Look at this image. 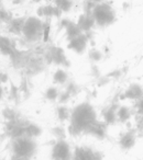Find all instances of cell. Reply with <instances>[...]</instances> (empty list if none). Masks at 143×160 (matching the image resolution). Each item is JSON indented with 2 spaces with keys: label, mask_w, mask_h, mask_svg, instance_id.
Segmentation results:
<instances>
[{
  "label": "cell",
  "mask_w": 143,
  "mask_h": 160,
  "mask_svg": "<svg viewBox=\"0 0 143 160\" xmlns=\"http://www.w3.org/2000/svg\"><path fill=\"white\" fill-rule=\"evenodd\" d=\"M67 78H68V76H67L66 71H64L63 69H58L54 73V81L56 83H60V85H63V83L66 82Z\"/></svg>",
  "instance_id": "obj_23"
},
{
  "label": "cell",
  "mask_w": 143,
  "mask_h": 160,
  "mask_svg": "<svg viewBox=\"0 0 143 160\" xmlns=\"http://www.w3.org/2000/svg\"><path fill=\"white\" fill-rule=\"evenodd\" d=\"M122 72L123 71L121 70V69H116V70H114V71H110L107 76L110 78V79H118V78H120L121 76L123 75Z\"/></svg>",
  "instance_id": "obj_32"
},
{
  "label": "cell",
  "mask_w": 143,
  "mask_h": 160,
  "mask_svg": "<svg viewBox=\"0 0 143 160\" xmlns=\"http://www.w3.org/2000/svg\"><path fill=\"white\" fill-rule=\"evenodd\" d=\"M41 134V128L39 125L34 124V123H28L27 125V128H25V136L28 137H36Z\"/></svg>",
  "instance_id": "obj_20"
},
{
  "label": "cell",
  "mask_w": 143,
  "mask_h": 160,
  "mask_svg": "<svg viewBox=\"0 0 143 160\" xmlns=\"http://www.w3.org/2000/svg\"><path fill=\"white\" fill-rule=\"evenodd\" d=\"M44 32L43 24L39 19L36 18H29L24 22L22 29V33L25 38L29 41H36L42 36Z\"/></svg>",
  "instance_id": "obj_4"
},
{
  "label": "cell",
  "mask_w": 143,
  "mask_h": 160,
  "mask_svg": "<svg viewBox=\"0 0 143 160\" xmlns=\"http://www.w3.org/2000/svg\"><path fill=\"white\" fill-rule=\"evenodd\" d=\"M103 153L88 146H77L73 151V160H103Z\"/></svg>",
  "instance_id": "obj_5"
},
{
  "label": "cell",
  "mask_w": 143,
  "mask_h": 160,
  "mask_svg": "<svg viewBox=\"0 0 143 160\" xmlns=\"http://www.w3.org/2000/svg\"><path fill=\"white\" fill-rule=\"evenodd\" d=\"M77 24L79 25L83 32H88L92 31L93 28L96 25V21L93 17V13H83L79 17Z\"/></svg>",
  "instance_id": "obj_15"
},
{
  "label": "cell",
  "mask_w": 143,
  "mask_h": 160,
  "mask_svg": "<svg viewBox=\"0 0 143 160\" xmlns=\"http://www.w3.org/2000/svg\"><path fill=\"white\" fill-rule=\"evenodd\" d=\"M88 56H89V59L93 60V62H99V60H101V58H103V54H101V52L98 51V49H96V48L90 49Z\"/></svg>",
  "instance_id": "obj_27"
},
{
  "label": "cell",
  "mask_w": 143,
  "mask_h": 160,
  "mask_svg": "<svg viewBox=\"0 0 143 160\" xmlns=\"http://www.w3.org/2000/svg\"><path fill=\"white\" fill-rule=\"evenodd\" d=\"M134 108H135V115L143 116V97L134 102Z\"/></svg>",
  "instance_id": "obj_30"
},
{
  "label": "cell",
  "mask_w": 143,
  "mask_h": 160,
  "mask_svg": "<svg viewBox=\"0 0 143 160\" xmlns=\"http://www.w3.org/2000/svg\"><path fill=\"white\" fill-rule=\"evenodd\" d=\"M52 133H53V135L57 138V140L65 139V137H66V132H65L64 127H62V126L54 127L53 131H52Z\"/></svg>",
  "instance_id": "obj_25"
},
{
  "label": "cell",
  "mask_w": 143,
  "mask_h": 160,
  "mask_svg": "<svg viewBox=\"0 0 143 160\" xmlns=\"http://www.w3.org/2000/svg\"><path fill=\"white\" fill-rule=\"evenodd\" d=\"M109 125L107 123H105L103 121H98L97 120L89 128L87 129V132L85 133V135H90V136H94L96 137L97 139H105L106 136H107V129Z\"/></svg>",
  "instance_id": "obj_11"
},
{
  "label": "cell",
  "mask_w": 143,
  "mask_h": 160,
  "mask_svg": "<svg viewBox=\"0 0 143 160\" xmlns=\"http://www.w3.org/2000/svg\"><path fill=\"white\" fill-rule=\"evenodd\" d=\"M71 113L72 112H69L68 108L66 105H61L56 110V114H57V118L61 122H64V121L71 118Z\"/></svg>",
  "instance_id": "obj_21"
},
{
  "label": "cell",
  "mask_w": 143,
  "mask_h": 160,
  "mask_svg": "<svg viewBox=\"0 0 143 160\" xmlns=\"http://www.w3.org/2000/svg\"><path fill=\"white\" fill-rule=\"evenodd\" d=\"M13 49L14 47L9 38H5V36H0V52H1V54H3V55H11Z\"/></svg>",
  "instance_id": "obj_17"
},
{
  "label": "cell",
  "mask_w": 143,
  "mask_h": 160,
  "mask_svg": "<svg viewBox=\"0 0 143 160\" xmlns=\"http://www.w3.org/2000/svg\"><path fill=\"white\" fill-rule=\"evenodd\" d=\"M66 91L68 92V93H71L72 97H73V96H76V94L79 92V87L75 82L71 81V82H68V85H67Z\"/></svg>",
  "instance_id": "obj_29"
},
{
  "label": "cell",
  "mask_w": 143,
  "mask_h": 160,
  "mask_svg": "<svg viewBox=\"0 0 143 160\" xmlns=\"http://www.w3.org/2000/svg\"><path fill=\"white\" fill-rule=\"evenodd\" d=\"M46 59L49 62H54L56 65L68 67L69 62L65 56V53L61 47L52 46L46 53Z\"/></svg>",
  "instance_id": "obj_9"
},
{
  "label": "cell",
  "mask_w": 143,
  "mask_h": 160,
  "mask_svg": "<svg viewBox=\"0 0 143 160\" xmlns=\"http://www.w3.org/2000/svg\"><path fill=\"white\" fill-rule=\"evenodd\" d=\"M143 97V87L139 83H132L124 91L121 93L120 99L121 100H131V101H138Z\"/></svg>",
  "instance_id": "obj_10"
},
{
  "label": "cell",
  "mask_w": 143,
  "mask_h": 160,
  "mask_svg": "<svg viewBox=\"0 0 143 160\" xmlns=\"http://www.w3.org/2000/svg\"><path fill=\"white\" fill-rule=\"evenodd\" d=\"M55 6L63 12H68L73 7V0H55Z\"/></svg>",
  "instance_id": "obj_22"
},
{
  "label": "cell",
  "mask_w": 143,
  "mask_h": 160,
  "mask_svg": "<svg viewBox=\"0 0 143 160\" xmlns=\"http://www.w3.org/2000/svg\"><path fill=\"white\" fill-rule=\"evenodd\" d=\"M136 137H138V132H136L135 128H130L128 131L123 132L118 140L120 148L123 151H128L130 149H132L134 147V145H135Z\"/></svg>",
  "instance_id": "obj_8"
},
{
  "label": "cell",
  "mask_w": 143,
  "mask_h": 160,
  "mask_svg": "<svg viewBox=\"0 0 143 160\" xmlns=\"http://www.w3.org/2000/svg\"><path fill=\"white\" fill-rule=\"evenodd\" d=\"M52 160H73V152L65 139L57 140L52 149Z\"/></svg>",
  "instance_id": "obj_6"
},
{
  "label": "cell",
  "mask_w": 143,
  "mask_h": 160,
  "mask_svg": "<svg viewBox=\"0 0 143 160\" xmlns=\"http://www.w3.org/2000/svg\"><path fill=\"white\" fill-rule=\"evenodd\" d=\"M25 21L23 19H16V20L11 21V25H10V29H11V32H14V33H19V32H22L23 25H24Z\"/></svg>",
  "instance_id": "obj_24"
},
{
  "label": "cell",
  "mask_w": 143,
  "mask_h": 160,
  "mask_svg": "<svg viewBox=\"0 0 143 160\" xmlns=\"http://www.w3.org/2000/svg\"><path fill=\"white\" fill-rule=\"evenodd\" d=\"M28 121L21 120L20 118L14 121H8L6 125V132L12 138H18L21 136H25V128H27Z\"/></svg>",
  "instance_id": "obj_7"
},
{
  "label": "cell",
  "mask_w": 143,
  "mask_h": 160,
  "mask_svg": "<svg viewBox=\"0 0 143 160\" xmlns=\"http://www.w3.org/2000/svg\"><path fill=\"white\" fill-rule=\"evenodd\" d=\"M11 160H30V158H25V157H21V156L13 155V157L11 158Z\"/></svg>",
  "instance_id": "obj_35"
},
{
  "label": "cell",
  "mask_w": 143,
  "mask_h": 160,
  "mask_svg": "<svg viewBox=\"0 0 143 160\" xmlns=\"http://www.w3.org/2000/svg\"><path fill=\"white\" fill-rule=\"evenodd\" d=\"M1 96H3V88L0 87V97H1Z\"/></svg>",
  "instance_id": "obj_37"
},
{
  "label": "cell",
  "mask_w": 143,
  "mask_h": 160,
  "mask_svg": "<svg viewBox=\"0 0 143 160\" xmlns=\"http://www.w3.org/2000/svg\"><path fill=\"white\" fill-rule=\"evenodd\" d=\"M117 116H118V121L120 123H128L129 120L132 116V111L130 110V108L124 107V105H121L119 107L118 112H117Z\"/></svg>",
  "instance_id": "obj_18"
},
{
  "label": "cell",
  "mask_w": 143,
  "mask_h": 160,
  "mask_svg": "<svg viewBox=\"0 0 143 160\" xmlns=\"http://www.w3.org/2000/svg\"><path fill=\"white\" fill-rule=\"evenodd\" d=\"M94 2H96V3H100V2H103V1H106V0H93Z\"/></svg>",
  "instance_id": "obj_36"
},
{
  "label": "cell",
  "mask_w": 143,
  "mask_h": 160,
  "mask_svg": "<svg viewBox=\"0 0 143 160\" xmlns=\"http://www.w3.org/2000/svg\"><path fill=\"white\" fill-rule=\"evenodd\" d=\"M120 105L118 103H111L110 105H108L105 110L103 111V122L107 123L108 125H114L118 122V116H117V112Z\"/></svg>",
  "instance_id": "obj_14"
},
{
  "label": "cell",
  "mask_w": 143,
  "mask_h": 160,
  "mask_svg": "<svg viewBox=\"0 0 143 160\" xmlns=\"http://www.w3.org/2000/svg\"><path fill=\"white\" fill-rule=\"evenodd\" d=\"M36 145L31 137L28 136H21V137L14 138L12 142V151L13 155L21 156V157L30 158L35 153Z\"/></svg>",
  "instance_id": "obj_3"
},
{
  "label": "cell",
  "mask_w": 143,
  "mask_h": 160,
  "mask_svg": "<svg viewBox=\"0 0 143 160\" xmlns=\"http://www.w3.org/2000/svg\"><path fill=\"white\" fill-rule=\"evenodd\" d=\"M39 14H42V16H46V17H60L62 14V10L60 8L52 7V6H49V7H43L41 8V10L39 9Z\"/></svg>",
  "instance_id": "obj_19"
},
{
  "label": "cell",
  "mask_w": 143,
  "mask_h": 160,
  "mask_svg": "<svg viewBox=\"0 0 143 160\" xmlns=\"http://www.w3.org/2000/svg\"><path fill=\"white\" fill-rule=\"evenodd\" d=\"M61 25H62L63 29H65L67 40L68 41H71L72 38H76V36L81 35L82 33H84L77 23L73 22V21L68 20V19H63L62 22H61Z\"/></svg>",
  "instance_id": "obj_13"
},
{
  "label": "cell",
  "mask_w": 143,
  "mask_h": 160,
  "mask_svg": "<svg viewBox=\"0 0 143 160\" xmlns=\"http://www.w3.org/2000/svg\"><path fill=\"white\" fill-rule=\"evenodd\" d=\"M72 98L71 93H68V92L65 90L64 92H62V93L60 94V103H62V104H64V103L68 102L69 99Z\"/></svg>",
  "instance_id": "obj_33"
},
{
  "label": "cell",
  "mask_w": 143,
  "mask_h": 160,
  "mask_svg": "<svg viewBox=\"0 0 143 160\" xmlns=\"http://www.w3.org/2000/svg\"><path fill=\"white\" fill-rule=\"evenodd\" d=\"M68 132L72 136L85 134L87 129L97 121V114L89 102H83L74 108L69 118Z\"/></svg>",
  "instance_id": "obj_1"
},
{
  "label": "cell",
  "mask_w": 143,
  "mask_h": 160,
  "mask_svg": "<svg viewBox=\"0 0 143 160\" xmlns=\"http://www.w3.org/2000/svg\"><path fill=\"white\" fill-rule=\"evenodd\" d=\"M92 73H93V76H94V77H96V78H99L100 77V70H99V68L97 66H93L92 67Z\"/></svg>",
  "instance_id": "obj_34"
},
{
  "label": "cell",
  "mask_w": 143,
  "mask_h": 160,
  "mask_svg": "<svg viewBox=\"0 0 143 160\" xmlns=\"http://www.w3.org/2000/svg\"><path fill=\"white\" fill-rule=\"evenodd\" d=\"M88 38L85 33H82L81 35L76 36V38H72L71 41H68V47L74 51L77 54H83L85 52L86 47L88 44Z\"/></svg>",
  "instance_id": "obj_12"
},
{
  "label": "cell",
  "mask_w": 143,
  "mask_h": 160,
  "mask_svg": "<svg viewBox=\"0 0 143 160\" xmlns=\"http://www.w3.org/2000/svg\"><path fill=\"white\" fill-rule=\"evenodd\" d=\"M3 116L7 118V121H14V120H17V118H19L18 113L12 109L3 110Z\"/></svg>",
  "instance_id": "obj_28"
},
{
  "label": "cell",
  "mask_w": 143,
  "mask_h": 160,
  "mask_svg": "<svg viewBox=\"0 0 143 160\" xmlns=\"http://www.w3.org/2000/svg\"><path fill=\"white\" fill-rule=\"evenodd\" d=\"M10 57H11L12 65H13L16 68L22 67V66H24V65H28V62H29L28 54L25 53V52L18 51V49H16V48L13 49V52L11 53Z\"/></svg>",
  "instance_id": "obj_16"
},
{
  "label": "cell",
  "mask_w": 143,
  "mask_h": 160,
  "mask_svg": "<svg viewBox=\"0 0 143 160\" xmlns=\"http://www.w3.org/2000/svg\"><path fill=\"white\" fill-rule=\"evenodd\" d=\"M93 17L96 21V25L100 28H106L114 24L117 20L116 10L112 5L107 1L97 3L93 10Z\"/></svg>",
  "instance_id": "obj_2"
},
{
  "label": "cell",
  "mask_w": 143,
  "mask_h": 160,
  "mask_svg": "<svg viewBox=\"0 0 143 160\" xmlns=\"http://www.w3.org/2000/svg\"><path fill=\"white\" fill-rule=\"evenodd\" d=\"M110 82V78L108 77L107 75L106 76H100L99 78H97V86L98 87H101V86H105L107 83Z\"/></svg>",
  "instance_id": "obj_31"
},
{
  "label": "cell",
  "mask_w": 143,
  "mask_h": 160,
  "mask_svg": "<svg viewBox=\"0 0 143 160\" xmlns=\"http://www.w3.org/2000/svg\"><path fill=\"white\" fill-rule=\"evenodd\" d=\"M58 96H60L58 90L56 89V88H53V87L49 88V89L46 90V92H45V97H46V99L50 101H55Z\"/></svg>",
  "instance_id": "obj_26"
}]
</instances>
